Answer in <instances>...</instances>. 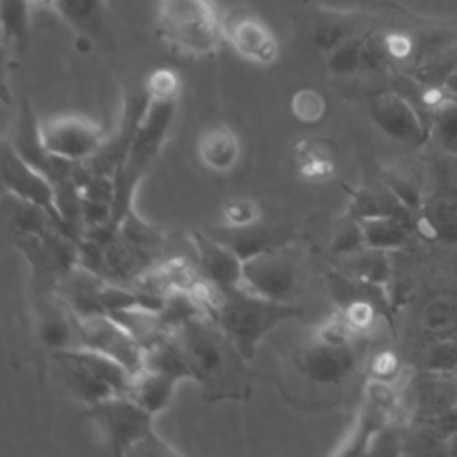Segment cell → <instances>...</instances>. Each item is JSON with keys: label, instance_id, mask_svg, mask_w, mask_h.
Returning <instances> with one entry per match:
<instances>
[{"label": "cell", "instance_id": "obj_1", "mask_svg": "<svg viewBox=\"0 0 457 457\" xmlns=\"http://www.w3.org/2000/svg\"><path fill=\"white\" fill-rule=\"evenodd\" d=\"M189 377L211 402L245 400L252 387L248 359L209 314H195L173 330Z\"/></svg>", "mask_w": 457, "mask_h": 457}, {"label": "cell", "instance_id": "obj_2", "mask_svg": "<svg viewBox=\"0 0 457 457\" xmlns=\"http://www.w3.org/2000/svg\"><path fill=\"white\" fill-rule=\"evenodd\" d=\"M303 309L293 302H277L243 287H225L212 318L228 334L243 355L252 361L262 339L278 325L302 318Z\"/></svg>", "mask_w": 457, "mask_h": 457}, {"label": "cell", "instance_id": "obj_3", "mask_svg": "<svg viewBox=\"0 0 457 457\" xmlns=\"http://www.w3.org/2000/svg\"><path fill=\"white\" fill-rule=\"evenodd\" d=\"M159 30L175 50L195 57L218 52L225 39L211 0H159Z\"/></svg>", "mask_w": 457, "mask_h": 457}, {"label": "cell", "instance_id": "obj_4", "mask_svg": "<svg viewBox=\"0 0 457 457\" xmlns=\"http://www.w3.org/2000/svg\"><path fill=\"white\" fill-rule=\"evenodd\" d=\"M300 253L284 245L259 252L243 261L239 287L277 302H293L302 284Z\"/></svg>", "mask_w": 457, "mask_h": 457}, {"label": "cell", "instance_id": "obj_5", "mask_svg": "<svg viewBox=\"0 0 457 457\" xmlns=\"http://www.w3.org/2000/svg\"><path fill=\"white\" fill-rule=\"evenodd\" d=\"M86 411L96 421L116 455H130L132 450L155 430L154 414L127 395H114L86 407Z\"/></svg>", "mask_w": 457, "mask_h": 457}, {"label": "cell", "instance_id": "obj_6", "mask_svg": "<svg viewBox=\"0 0 457 457\" xmlns=\"http://www.w3.org/2000/svg\"><path fill=\"white\" fill-rule=\"evenodd\" d=\"M39 137L48 154L70 162L93 159L107 139L96 121L77 112L39 120Z\"/></svg>", "mask_w": 457, "mask_h": 457}, {"label": "cell", "instance_id": "obj_7", "mask_svg": "<svg viewBox=\"0 0 457 457\" xmlns=\"http://www.w3.org/2000/svg\"><path fill=\"white\" fill-rule=\"evenodd\" d=\"M2 186L7 195L43 209L55 221L59 230L70 236L55 204L54 184L29 164L7 139L2 141Z\"/></svg>", "mask_w": 457, "mask_h": 457}, {"label": "cell", "instance_id": "obj_8", "mask_svg": "<svg viewBox=\"0 0 457 457\" xmlns=\"http://www.w3.org/2000/svg\"><path fill=\"white\" fill-rule=\"evenodd\" d=\"M396 407V391L391 382L380 378H368L361 409L348 436L343 439L334 455H355L368 453L373 437L389 425V420Z\"/></svg>", "mask_w": 457, "mask_h": 457}, {"label": "cell", "instance_id": "obj_9", "mask_svg": "<svg viewBox=\"0 0 457 457\" xmlns=\"http://www.w3.org/2000/svg\"><path fill=\"white\" fill-rule=\"evenodd\" d=\"M75 321L82 348H89L114 359L130 373L143 368V348L111 314H75Z\"/></svg>", "mask_w": 457, "mask_h": 457}, {"label": "cell", "instance_id": "obj_10", "mask_svg": "<svg viewBox=\"0 0 457 457\" xmlns=\"http://www.w3.org/2000/svg\"><path fill=\"white\" fill-rule=\"evenodd\" d=\"M293 368L316 386H341L357 368L353 345L332 346L311 337L291 355Z\"/></svg>", "mask_w": 457, "mask_h": 457}, {"label": "cell", "instance_id": "obj_11", "mask_svg": "<svg viewBox=\"0 0 457 457\" xmlns=\"http://www.w3.org/2000/svg\"><path fill=\"white\" fill-rule=\"evenodd\" d=\"M34 332L50 352H66L80 346L73 311L59 298L54 287H36L32 303Z\"/></svg>", "mask_w": 457, "mask_h": 457}, {"label": "cell", "instance_id": "obj_12", "mask_svg": "<svg viewBox=\"0 0 457 457\" xmlns=\"http://www.w3.org/2000/svg\"><path fill=\"white\" fill-rule=\"evenodd\" d=\"M225 41L245 59L255 64H271L278 55V43L270 27L245 7L221 14Z\"/></svg>", "mask_w": 457, "mask_h": 457}, {"label": "cell", "instance_id": "obj_13", "mask_svg": "<svg viewBox=\"0 0 457 457\" xmlns=\"http://www.w3.org/2000/svg\"><path fill=\"white\" fill-rule=\"evenodd\" d=\"M370 116L382 134L403 145H421L427 129L412 104L398 93H382L371 98Z\"/></svg>", "mask_w": 457, "mask_h": 457}, {"label": "cell", "instance_id": "obj_14", "mask_svg": "<svg viewBox=\"0 0 457 457\" xmlns=\"http://www.w3.org/2000/svg\"><path fill=\"white\" fill-rule=\"evenodd\" d=\"M191 243L196 255V270L200 275L225 287H237L243 277V259L211 232L195 230Z\"/></svg>", "mask_w": 457, "mask_h": 457}, {"label": "cell", "instance_id": "obj_15", "mask_svg": "<svg viewBox=\"0 0 457 457\" xmlns=\"http://www.w3.org/2000/svg\"><path fill=\"white\" fill-rule=\"evenodd\" d=\"M52 357L55 362L57 378L61 380L62 387L86 407L100 403L114 395H121L107 380L96 375L87 364L73 357L68 350L52 353Z\"/></svg>", "mask_w": 457, "mask_h": 457}, {"label": "cell", "instance_id": "obj_16", "mask_svg": "<svg viewBox=\"0 0 457 457\" xmlns=\"http://www.w3.org/2000/svg\"><path fill=\"white\" fill-rule=\"evenodd\" d=\"M291 164L296 175L309 182H323L337 171L336 143L323 136L303 137L295 143Z\"/></svg>", "mask_w": 457, "mask_h": 457}, {"label": "cell", "instance_id": "obj_17", "mask_svg": "<svg viewBox=\"0 0 457 457\" xmlns=\"http://www.w3.org/2000/svg\"><path fill=\"white\" fill-rule=\"evenodd\" d=\"M196 155L207 170L214 173H227L239 161V137L230 125L221 121L211 123L202 129L196 139Z\"/></svg>", "mask_w": 457, "mask_h": 457}, {"label": "cell", "instance_id": "obj_18", "mask_svg": "<svg viewBox=\"0 0 457 457\" xmlns=\"http://www.w3.org/2000/svg\"><path fill=\"white\" fill-rule=\"evenodd\" d=\"M179 382L180 380L173 375L150 368H141L130 373L125 395L137 405L157 416L171 405Z\"/></svg>", "mask_w": 457, "mask_h": 457}, {"label": "cell", "instance_id": "obj_19", "mask_svg": "<svg viewBox=\"0 0 457 457\" xmlns=\"http://www.w3.org/2000/svg\"><path fill=\"white\" fill-rule=\"evenodd\" d=\"M111 316L129 330L143 352L171 337L175 330V327L162 316L159 309L141 303L114 311Z\"/></svg>", "mask_w": 457, "mask_h": 457}, {"label": "cell", "instance_id": "obj_20", "mask_svg": "<svg viewBox=\"0 0 457 457\" xmlns=\"http://www.w3.org/2000/svg\"><path fill=\"white\" fill-rule=\"evenodd\" d=\"M409 211L396 195L387 187H359L352 193L350 204L346 207L345 216H350L353 220H361L366 216H378V214H393L398 218H403L411 221Z\"/></svg>", "mask_w": 457, "mask_h": 457}, {"label": "cell", "instance_id": "obj_21", "mask_svg": "<svg viewBox=\"0 0 457 457\" xmlns=\"http://www.w3.org/2000/svg\"><path fill=\"white\" fill-rule=\"evenodd\" d=\"M366 248L391 252L402 248L409 239V225L411 221L393 216V214H378V216H366L357 220Z\"/></svg>", "mask_w": 457, "mask_h": 457}, {"label": "cell", "instance_id": "obj_22", "mask_svg": "<svg viewBox=\"0 0 457 457\" xmlns=\"http://www.w3.org/2000/svg\"><path fill=\"white\" fill-rule=\"evenodd\" d=\"M211 234L214 237H218L220 241H223L227 246H230L243 261L259 252L284 245L277 237V234L273 230L262 227L261 221L255 225H250V227H241V228L221 225V227L214 228V232H211Z\"/></svg>", "mask_w": 457, "mask_h": 457}, {"label": "cell", "instance_id": "obj_23", "mask_svg": "<svg viewBox=\"0 0 457 457\" xmlns=\"http://www.w3.org/2000/svg\"><path fill=\"white\" fill-rule=\"evenodd\" d=\"M55 12L79 32V36H98L104 29V0H54Z\"/></svg>", "mask_w": 457, "mask_h": 457}, {"label": "cell", "instance_id": "obj_24", "mask_svg": "<svg viewBox=\"0 0 457 457\" xmlns=\"http://www.w3.org/2000/svg\"><path fill=\"white\" fill-rule=\"evenodd\" d=\"M343 273L375 286H384L391 277V262L387 252L364 248L352 255L343 257Z\"/></svg>", "mask_w": 457, "mask_h": 457}, {"label": "cell", "instance_id": "obj_25", "mask_svg": "<svg viewBox=\"0 0 457 457\" xmlns=\"http://www.w3.org/2000/svg\"><path fill=\"white\" fill-rule=\"evenodd\" d=\"M30 0H2V36L4 45L21 54L29 43Z\"/></svg>", "mask_w": 457, "mask_h": 457}, {"label": "cell", "instance_id": "obj_26", "mask_svg": "<svg viewBox=\"0 0 457 457\" xmlns=\"http://www.w3.org/2000/svg\"><path fill=\"white\" fill-rule=\"evenodd\" d=\"M143 368H150L155 371L173 375L179 380H191L186 359L175 341V336L145 350L143 352Z\"/></svg>", "mask_w": 457, "mask_h": 457}, {"label": "cell", "instance_id": "obj_27", "mask_svg": "<svg viewBox=\"0 0 457 457\" xmlns=\"http://www.w3.org/2000/svg\"><path fill=\"white\" fill-rule=\"evenodd\" d=\"M118 234L125 241H129L143 250H148L152 253H157L161 250V246L164 245V236H162L161 228L148 223L146 220H143L136 212L134 207L120 220Z\"/></svg>", "mask_w": 457, "mask_h": 457}, {"label": "cell", "instance_id": "obj_28", "mask_svg": "<svg viewBox=\"0 0 457 457\" xmlns=\"http://www.w3.org/2000/svg\"><path fill=\"white\" fill-rule=\"evenodd\" d=\"M366 34H353L327 52V70L336 77H350L364 68L362 46Z\"/></svg>", "mask_w": 457, "mask_h": 457}, {"label": "cell", "instance_id": "obj_29", "mask_svg": "<svg viewBox=\"0 0 457 457\" xmlns=\"http://www.w3.org/2000/svg\"><path fill=\"white\" fill-rule=\"evenodd\" d=\"M289 109L296 121H300L303 125H312L325 118L327 100L318 89L302 87V89L295 91V95L291 96Z\"/></svg>", "mask_w": 457, "mask_h": 457}, {"label": "cell", "instance_id": "obj_30", "mask_svg": "<svg viewBox=\"0 0 457 457\" xmlns=\"http://www.w3.org/2000/svg\"><path fill=\"white\" fill-rule=\"evenodd\" d=\"M423 323L427 330L450 337L457 330V303L450 298H437L425 307Z\"/></svg>", "mask_w": 457, "mask_h": 457}, {"label": "cell", "instance_id": "obj_31", "mask_svg": "<svg viewBox=\"0 0 457 457\" xmlns=\"http://www.w3.org/2000/svg\"><path fill=\"white\" fill-rule=\"evenodd\" d=\"M359 334L355 332V328L348 323V320L345 318V314L339 311V312H334L330 314L328 318H325L312 332V337L321 341V343H327V345H332V346H346V345H353L355 337Z\"/></svg>", "mask_w": 457, "mask_h": 457}, {"label": "cell", "instance_id": "obj_32", "mask_svg": "<svg viewBox=\"0 0 457 457\" xmlns=\"http://www.w3.org/2000/svg\"><path fill=\"white\" fill-rule=\"evenodd\" d=\"M221 214H223L225 227H234V228L250 227L261 221V205L252 198L237 196L223 204Z\"/></svg>", "mask_w": 457, "mask_h": 457}, {"label": "cell", "instance_id": "obj_33", "mask_svg": "<svg viewBox=\"0 0 457 457\" xmlns=\"http://www.w3.org/2000/svg\"><path fill=\"white\" fill-rule=\"evenodd\" d=\"M436 137L441 146L448 152L457 155V102L448 100L441 102L436 107Z\"/></svg>", "mask_w": 457, "mask_h": 457}, {"label": "cell", "instance_id": "obj_34", "mask_svg": "<svg viewBox=\"0 0 457 457\" xmlns=\"http://www.w3.org/2000/svg\"><path fill=\"white\" fill-rule=\"evenodd\" d=\"M366 248L362 228L357 220L345 216L343 221L337 225L332 241H330V250L341 257L352 255L355 252H361Z\"/></svg>", "mask_w": 457, "mask_h": 457}, {"label": "cell", "instance_id": "obj_35", "mask_svg": "<svg viewBox=\"0 0 457 457\" xmlns=\"http://www.w3.org/2000/svg\"><path fill=\"white\" fill-rule=\"evenodd\" d=\"M143 87L148 98L154 100H179L180 77L171 68H157L145 79Z\"/></svg>", "mask_w": 457, "mask_h": 457}, {"label": "cell", "instance_id": "obj_36", "mask_svg": "<svg viewBox=\"0 0 457 457\" xmlns=\"http://www.w3.org/2000/svg\"><path fill=\"white\" fill-rule=\"evenodd\" d=\"M427 366L436 373L457 371V339L450 336L437 341L428 352Z\"/></svg>", "mask_w": 457, "mask_h": 457}, {"label": "cell", "instance_id": "obj_37", "mask_svg": "<svg viewBox=\"0 0 457 457\" xmlns=\"http://www.w3.org/2000/svg\"><path fill=\"white\" fill-rule=\"evenodd\" d=\"M386 186L396 195V198L409 209L414 211L421 205V198L420 193L416 189V186H412L409 180H405L403 177L398 175H389L386 179Z\"/></svg>", "mask_w": 457, "mask_h": 457}, {"label": "cell", "instance_id": "obj_38", "mask_svg": "<svg viewBox=\"0 0 457 457\" xmlns=\"http://www.w3.org/2000/svg\"><path fill=\"white\" fill-rule=\"evenodd\" d=\"M400 370V362L396 359L395 353L391 352H380L377 355H373L371 362H370V377L371 378H380V380H387L391 382Z\"/></svg>", "mask_w": 457, "mask_h": 457}, {"label": "cell", "instance_id": "obj_39", "mask_svg": "<svg viewBox=\"0 0 457 457\" xmlns=\"http://www.w3.org/2000/svg\"><path fill=\"white\" fill-rule=\"evenodd\" d=\"M445 446H446V452L450 455L457 457V430L452 432L448 437H445Z\"/></svg>", "mask_w": 457, "mask_h": 457}, {"label": "cell", "instance_id": "obj_40", "mask_svg": "<svg viewBox=\"0 0 457 457\" xmlns=\"http://www.w3.org/2000/svg\"><path fill=\"white\" fill-rule=\"evenodd\" d=\"M445 87H446L452 95H455V96H457V70H455L453 73H450V75H448Z\"/></svg>", "mask_w": 457, "mask_h": 457}]
</instances>
